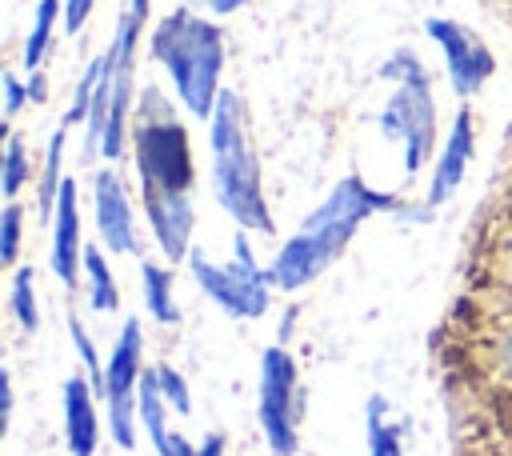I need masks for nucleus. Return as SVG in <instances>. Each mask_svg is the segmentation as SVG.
Masks as SVG:
<instances>
[{"label": "nucleus", "mask_w": 512, "mask_h": 456, "mask_svg": "<svg viewBox=\"0 0 512 456\" xmlns=\"http://www.w3.org/2000/svg\"><path fill=\"white\" fill-rule=\"evenodd\" d=\"M132 152H136V172H140V196L152 220V232L160 240V252L176 264L192 248V144L188 128L172 112L168 96L160 88H144L136 100V120H132Z\"/></svg>", "instance_id": "nucleus-1"}, {"label": "nucleus", "mask_w": 512, "mask_h": 456, "mask_svg": "<svg viewBox=\"0 0 512 456\" xmlns=\"http://www.w3.org/2000/svg\"><path fill=\"white\" fill-rule=\"evenodd\" d=\"M372 212H404V204L388 192L368 188L356 172H348L328 196L324 204L304 220V228L276 252L268 280L284 292H296L304 284H312L320 272H328L336 264V256L344 252V244L356 236V228L372 216Z\"/></svg>", "instance_id": "nucleus-2"}, {"label": "nucleus", "mask_w": 512, "mask_h": 456, "mask_svg": "<svg viewBox=\"0 0 512 456\" xmlns=\"http://www.w3.org/2000/svg\"><path fill=\"white\" fill-rule=\"evenodd\" d=\"M208 124H212V188H216V200L224 204V212L240 228L272 236L276 220H272L264 188H260V164H256V152H252L248 128H244V104L232 88H220Z\"/></svg>", "instance_id": "nucleus-3"}, {"label": "nucleus", "mask_w": 512, "mask_h": 456, "mask_svg": "<svg viewBox=\"0 0 512 456\" xmlns=\"http://www.w3.org/2000/svg\"><path fill=\"white\" fill-rule=\"evenodd\" d=\"M152 56L168 68L184 108L200 120H212L220 96V68H224V36L216 24L176 8L152 32Z\"/></svg>", "instance_id": "nucleus-4"}, {"label": "nucleus", "mask_w": 512, "mask_h": 456, "mask_svg": "<svg viewBox=\"0 0 512 456\" xmlns=\"http://www.w3.org/2000/svg\"><path fill=\"white\" fill-rule=\"evenodd\" d=\"M384 80H392V96L380 112V132L404 144V172H420L436 144V104L428 88V72L420 56L396 52L380 68Z\"/></svg>", "instance_id": "nucleus-5"}, {"label": "nucleus", "mask_w": 512, "mask_h": 456, "mask_svg": "<svg viewBox=\"0 0 512 456\" xmlns=\"http://www.w3.org/2000/svg\"><path fill=\"white\" fill-rule=\"evenodd\" d=\"M236 260L232 264H212L200 248H192L188 264H192V276L196 284L204 288V296H212L228 316H240V320H256L268 312V272L256 268V256L248 248L244 236H236L232 244Z\"/></svg>", "instance_id": "nucleus-6"}, {"label": "nucleus", "mask_w": 512, "mask_h": 456, "mask_svg": "<svg viewBox=\"0 0 512 456\" xmlns=\"http://www.w3.org/2000/svg\"><path fill=\"white\" fill-rule=\"evenodd\" d=\"M140 320L128 316L120 336H116V348L108 356V368H104V400H108V428H112V440L120 448H132L136 444V428H132V416H136V388H140Z\"/></svg>", "instance_id": "nucleus-7"}, {"label": "nucleus", "mask_w": 512, "mask_h": 456, "mask_svg": "<svg viewBox=\"0 0 512 456\" xmlns=\"http://www.w3.org/2000/svg\"><path fill=\"white\" fill-rule=\"evenodd\" d=\"M296 364L284 348H268L260 360V428L276 456L296 452Z\"/></svg>", "instance_id": "nucleus-8"}, {"label": "nucleus", "mask_w": 512, "mask_h": 456, "mask_svg": "<svg viewBox=\"0 0 512 456\" xmlns=\"http://www.w3.org/2000/svg\"><path fill=\"white\" fill-rule=\"evenodd\" d=\"M424 28H428V36L440 44V52H444L452 88H456L460 96L480 92V84H484V80L492 76V68H496L488 44H484L472 28H464V24H456V20H444V16H432Z\"/></svg>", "instance_id": "nucleus-9"}, {"label": "nucleus", "mask_w": 512, "mask_h": 456, "mask_svg": "<svg viewBox=\"0 0 512 456\" xmlns=\"http://www.w3.org/2000/svg\"><path fill=\"white\" fill-rule=\"evenodd\" d=\"M92 196H96V232H100V240L120 256H136L140 252L136 220H132V204H128L124 184L116 180V172H96Z\"/></svg>", "instance_id": "nucleus-10"}, {"label": "nucleus", "mask_w": 512, "mask_h": 456, "mask_svg": "<svg viewBox=\"0 0 512 456\" xmlns=\"http://www.w3.org/2000/svg\"><path fill=\"white\" fill-rule=\"evenodd\" d=\"M84 264V248H80V200H76V180L64 176L60 196H56V212H52V272L64 280V288H76Z\"/></svg>", "instance_id": "nucleus-11"}, {"label": "nucleus", "mask_w": 512, "mask_h": 456, "mask_svg": "<svg viewBox=\"0 0 512 456\" xmlns=\"http://www.w3.org/2000/svg\"><path fill=\"white\" fill-rule=\"evenodd\" d=\"M468 160H472V112L460 108V112H456V124H452V132H448V144H444V152L436 156V172H432V188H428V204H432V208L444 204V200L460 188Z\"/></svg>", "instance_id": "nucleus-12"}, {"label": "nucleus", "mask_w": 512, "mask_h": 456, "mask_svg": "<svg viewBox=\"0 0 512 456\" xmlns=\"http://www.w3.org/2000/svg\"><path fill=\"white\" fill-rule=\"evenodd\" d=\"M64 440L72 456H92L100 440V420L92 404V384L84 376L64 380Z\"/></svg>", "instance_id": "nucleus-13"}, {"label": "nucleus", "mask_w": 512, "mask_h": 456, "mask_svg": "<svg viewBox=\"0 0 512 456\" xmlns=\"http://www.w3.org/2000/svg\"><path fill=\"white\" fill-rule=\"evenodd\" d=\"M164 404H168V400H164L160 380H156V368H152V372L140 376V388H136V412H140V420H144V428H148L156 452H160V456H172V432H168V424H164Z\"/></svg>", "instance_id": "nucleus-14"}, {"label": "nucleus", "mask_w": 512, "mask_h": 456, "mask_svg": "<svg viewBox=\"0 0 512 456\" xmlns=\"http://www.w3.org/2000/svg\"><path fill=\"white\" fill-rule=\"evenodd\" d=\"M140 280H144V304H148V312L160 324H176L180 320V308L172 300V272L160 268V264H152V260H144L140 264Z\"/></svg>", "instance_id": "nucleus-15"}, {"label": "nucleus", "mask_w": 512, "mask_h": 456, "mask_svg": "<svg viewBox=\"0 0 512 456\" xmlns=\"http://www.w3.org/2000/svg\"><path fill=\"white\" fill-rule=\"evenodd\" d=\"M84 276H88V300L96 312H112L120 304V292H116V280H112V268L104 260V252L84 248Z\"/></svg>", "instance_id": "nucleus-16"}, {"label": "nucleus", "mask_w": 512, "mask_h": 456, "mask_svg": "<svg viewBox=\"0 0 512 456\" xmlns=\"http://www.w3.org/2000/svg\"><path fill=\"white\" fill-rule=\"evenodd\" d=\"M384 408H388L384 396H372L368 400V412H364V420H368V456H404L400 428L384 420Z\"/></svg>", "instance_id": "nucleus-17"}, {"label": "nucleus", "mask_w": 512, "mask_h": 456, "mask_svg": "<svg viewBox=\"0 0 512 456\" xmlns=\"http://www.w3.org/2000/svg\"><path fill=\"white\" fill-rule=\"evenodd\" d=\"M64 140H68V128L60 124L48 140V156H44V172H40V216H52L56 212V196H60V152H64Z\"/></svg>", "instance_id": "nucleus-18"}, {"label": "nucleus", "mask_w": 512, "mask_h": 456, "mask_svg": "<svg viewBox=\"0 0 512 456\" xmlns=\"http://www.w3.org/2000/svg\"><path fill=\"white\" fill-rule=\"evenodd\" d=\"M56 12H60V0H40V4H36V20H32L28 44H24V68H28V72H40V60H44L48 40H52Z\"/></svg>", "instance_id": "nucleus-19"}, {"label": "nucleus", "mask_w": 512, "mask_h": 456, "mask_svg": "<svg viewBox=\"0 0 512 456\" xmlns=\"http://www.w3.org/2000/svg\"><path fill=\"white\" fill-rule=\"evenodd\" d=\"M12 312H16L20 328L36 332L40 316H36V272L32 268H16V276H12Z\"/></svg>", "instance_id": "nucleus-20"}, {"label": "nucleus", "mask_w": 512, "mask_h": 456, "mask_svg": "<svg viewBox=\"0 0 512 456\" xmlns=\"http://www.w3.org/2000/svg\"><path fill=\"white\" fill-rule=\"evenodd\" d=\"M28 180V156H24V140L16 132H8V144H4V172H0V192L8 200H16V192L24 188Z\"/></svg>", "instance_id": "nucleus-21"}, {"label": "nucleus", "mask_w": 512, "mask_h": 456, "mask_svg": "<svg viewBox=\"0 0 512 456\" xmlns=\"http://www.w3.org/2000/svg\"><path fill=\"white\" fill-rule=\"evenodd\" d=\"M156 380H160V392H164V400L180 412V416H188L192 412V392H188V384H184V376L172 368V364H156Z\"/></svg>", "instance_id": "nucleus-22"}, {"label": "nucleus", "mask_w": 512, "mask_h": 456, "mask_svg": "<svg viewBox=\"0 0 512 456\" xmlns=\"http://www.w3.org/2000/svg\"><path fill=\"white\" fill-rule=\"evenodd\" d=\"M16 248H20V208L8 200L0 212V264H16Z\"/></svg>", "instance_id": "nucleus-23"}, {"label": "nucleus", "mask_w": 512, "mask_h": 456, "mask_svg": "<svg viewBox=\"0 0 512 456\" xmlns=\"http://www.w3.org/2000/svg\"><path fill=\"white\" fill-rule=\"evenodd\" d=\"M24 100H28V88H24L12 72H4V116L12 120V116L20 112V104H24Z\"/></svg>", "instance_id": "nucleus-24"}, {"label": "nucleus", "mask_w": 512, "mask_h": 456, "mask_svg": "<svg viewBox=\"0 0 512 456\" xmlns=\"http://www.w3.org/2000/svg\"><path fill=\"white\" fill-rule=\"evenodd\" d=\"M96 0H64V32H80V24L88 20Z\"/></svg>", "instance_id": "nucleus-25"}, {"label": "nucleus", "mask_w": 512, "mask_h": 456, "mask_svg": "<svg viewBox=\"0 0 512 456\" xmlns=\"http://www.w3.org/2000/svg\"><path fill=\"white\" fill-rule=\"evenodd\" d=\"M196 456H224V436L220 432H208L204 444L196 448Z\"/></svg>", "instance_id": "nucleus-26"}, {"label": "nucleus", "mask_w": 512, "mask_h": 456, "mask_svg": "<svg viewBox=\"0 0 512 456\" xmlns=\"http://www.w3.org/2000/svg\"><path fill=\"white\" fill-rule=\"evenodd\" d=\"M248 0H208V8L216 12V16H228V12H236V8H244Z\"/></svg>", "instance_id": "nucleus-27"}, {"label": "nucleus", "mask_w": 512, "mask_h": 456, "mask_svg": "<svg viewBox=\"0 0 512 456\" xmlns=\"http://www.w3.org/2000/svg\"><path fill=\"white\" fill-rule=\"evenodd\" d=\"M44 96H48V92H44V76H40V72H32V80H28V100H36V104H40Z\"/></svg>", "instance_id": "nucleus-28"}, {"label": "nucleus", "mask_w": 512, "mask_h": 456, "mask_svg": "<svg viewBox=\"0 0 512 456\" xmlns=\"http://www.w3.org/2000/svg\"><path fill=\"white\" fill-rule=\"evenodd\" d=\"M172 456H196V448L184 436H172Z\"/></svg>", "instance_id": "nucleus-29"}, {"label": "nucleus", "mask_w": 512, "mask_h": 456, "mask_svg": "<svg viewBox=\"0 0 512 456\" xmlns=\"http://www.w3.org/2000/svg\"><path fill=\"white\" fill-rule=\"evenodd\" d=\"M8 416H12V376L4 372V424H8Z\"/></svg>", "instance_id": "nucleus-30"}, {"label": "nucleus", "mask_w": 512, "mask_h": 456, "mask_svg": "<svg viewBox=\"0 0 512 456\" xmlns=\"http://www.w3.org/2000/svg\"><path fill=\"white\" fill-rule=\"evenodd\" d=\"M504 364H508V372H512V336H508V344H504Z\"/></svg>", "instance_id": "nucleus-31"}]
</instances>
